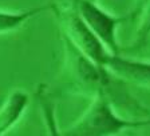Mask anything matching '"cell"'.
<instances>
[{
  "label": "cell",
  "mask_w": 150,
  "mask_h": 136,
  "mask_svg": "<svg viewBox=\"0 0 150 136\" xmlns=\"http://www.w3.org/2000/svg\"><path fill=\"white\" fill-rule=\"evenodd\" d=\"M150 125L149 118H122L115 112L111 102L102 92L93 96L90 107L62 135L67 136H111L123 130Z\"/></svg>",
  "instance_id": "obj_1"
},
{
  "label": "cell",
  "mask_w": 150,
  "mask_h": 136,
  "mask_svg": "<svg viewBox=\"0 0 150 136\" xmlns=\"http://www.w3.org/2000/svg\"><path fill=\"white\" fill-rule=\"evenodd\" d=\"M62 41L66 59V72L70 77V86L74 92L91 96L99 92H106L114 76L103 65L97 64L88 56L81 52L63 34Z\"/></svg>",
  "instance_id": "obj_2"
},
{
  "label": "cell",
  "mask_w": 150,
  "mask_h": 136,
  "mask_svg": "<svg viewBox=\"0 0 150 136\" xmlns=\"http://www.w3.org/2000/svg\"><path fill=\"white\" fill-rule=\"evenodd\" d=\"M52 11L59 20L60 31L69 37L76 48L86 56H88L93 62L99 65H105L109 52L105 44L98 39V36L91 31V28L86 24L74 6L70 8H58L54 4Z\"/></svg>",
  "instance_id": "obj_3"
},
{
  "label": "cell",
  "mask_w": 150,
  "mask_h": 136,
  "mask_svg": "<svg viewBox=\"0 0 150 136\" xmlns=\"http://www.w3.org/2000/svg\"><path fill=\"white\" fill-rule=\"evenodd\" d=\"M72 6L109 52L111 55H119L121 47L117 37V28L127 18H118L106 12L93 0H72Z\"/></svg>",
  "instance_id": "obj_4"
},
{
  "label": "cell",
  "mask_w": 150,
  "mask_h": 136,
  "mask_svg": "<svg viewBox=\"0 0 150 136\" xmlns=\"http://www.w3.org/2000/svg\"><path fill=\"white\" fill-rule=\"evenodd\" d=\"M103 67L125 84L150 88V62L119 55H109Z\"/></svg>",
  "instance_id": "obj_5"
},
{
  "label": "cell",
  "mask_w": 150,
  "mask_h": 136,
  "mask_svg": "<svg viewBox=\"0 0 150 136\" xmlns=\"http://www.w3.org/2000/svg\"><path fill=\"white\" fill-rule=\"evenodd\" d=\"M30 103V96L22 90H15L8 95L0 108V136L7 133L20 120Z\"/></svg>",
  "instance_id": "obj_6"
},
{
  "label": "cell",
  "mask_w": 150,
  "mask_h": 136,
  "mask_svg": "<svg viewBox=\"0 0 150 136\" xmlns=\"http://www.w3.org/2000/svg\"><path fill=\"white\" fill-rule=\"evenodd\" d=\"M54 3H50L47 6L35 7L31 9L18 11V12H9V11H0V35L13 32L19 28H22L30 19L46 12L48 9H52Z\"/></svg>",
  "instance_id": "obj_7"
},
{
  "label": "cell",
  "mask_w": 150,
  "mask_h": 136,
  "mask_svg": "<svg viewBox=\"0 0 150 136\" xmlns=\"http://www.w3.org/2000/svg\"><path fill=\"white\" fill-rule=\"evenodd\" d=\"M38 102L40 104L42 112H43L44 123H46L47 131L50 135H59L58 127H56V118H55V102H54L52 96H51L50 90L47 86L40 84L36 91Z\"/></svg>",
  "instance_id": "obj_8"
},
{
  "label": "cell",
  "mask_w": 150,
  "mask_h": 136,
  "mask_svg": "<svg viewBox=\"0 0 150 136\" xmlns=\"http://www.w3.org/2000/svg\"><path fill=\"white\" fill-rule=\"evenodd\" d=\"M138 25L137 31H135V36L133 40V46L130 47L129 51H139L141 48H144L150 39V0L145 4L142 11L139 12L137 18Z\"/></svg>",
  "instance_id": "obj_9"
},
{
  "label": "cell",
  "mask_w": 150,
  "mask_h": 136,
  "mask_svg": "<svg viewBox=\"0 0 150 136\" xmlns=\"http://www.w3.org/2000/svg\"><path fill=\"white\" fill-rule=\"evenodd\" d=\"M149 0H133V8H131V12L129 13L127 19L130 20H137L139 12L142 11V8L145 7V4L147 3Z\"/></svg>",
  "instance_id": "obj_10"
},
{
  "label": "cell",
  "mask_w": 150,
  "mask_h": 136,
  "mask_svg": "<svg viewBox=\"0 0 150 136\" xmlns=\"http://www.w3.org/2000/svg\"><path fill=\"white\" fill-rule=\"evenodd\" d=\"M93 1H97V0H93Z\"/></svg>",
  "instance_id": "obj_11"
},
{
  "label": "cell",
  "mask_w": 150,
  "mask_h": 136,
  "mask_svg": "<svg viewBox=\"0 0 150 136\" xmlns=\"http://www.w3.org/2000/svg\"><path fill=\"white\" fill-rule=\"evenodd\" d=\"M149 41H150V39H149Z\"/></svg>",
  "instance_id": "obj_12"
}]
</instances>
